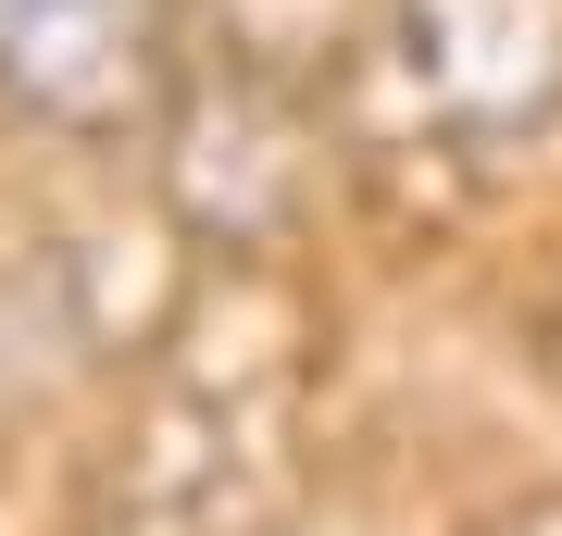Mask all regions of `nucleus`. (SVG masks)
<instances>
[{
  "mask_svg": "<svg viewBox=\"0 0 562 536\" xmlns=\"http://www.w3.org/2000/svg\"><path fill=\"white\" fill-rule=\"evenodd\" d=\"M362 76L438 150H513L562 125V0H375Z\"/></svg>",
  "mask_w": 562,
  "mask_h": 536,
  "instance_id": "f257e3e1",
  "label": "nucleus"
},
{
  "mask_svg": "<svg viewBox=\"0 0 562 536\" xmlns=\"http://www.w3.org/2000/svg\"><path fill=\"white\" fill-rule=\"evenodd\" d=\"M162 199L201 225L213 250H262L313 213V175H325V125L288 62H225V76H176L162 100Z\"/></svg>",
  "mask_w": 562,
  "mask_h": 536,
  "instance_id": "f03ea898",
  "label": "nucleus"
},
{
  "mask_svg": "<svg viewBox=\"0 0 562 536\" xmlns=\"http://www.w3.org/2000/svg\"><path fill=\"white\" fill-rule=\"evenodd\" d=\"M188 76V0H0V113L38 138H150Z\"/></svg>",
  "mask_w": 562,
  "mask_h": 536,
  "instance_id": "7ed1b4c3",
  "label": "nucleus"
},
{
  "mask_svg": "<svg viewBox=\"0 0 562 536\" xmlns=\"http://www.w3.org/2000/svg\"><path fill=\"white\" fill-rule=\"evenodd\" d=\"M487 536H562V499H525L513 524H487Z\"/></svg>",
  "mask_w": 562,
  "mask_h": 536,
  "instance_id": "20e7f679",
  "label": "nucleus"
}]
</instances>
